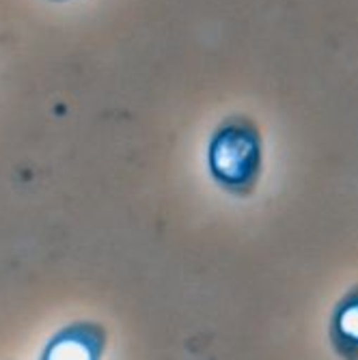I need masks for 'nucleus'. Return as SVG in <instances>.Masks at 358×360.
Segmentation results:
<instances>
[{
  "mask_svg": "<svg viewBox=\"0 0 358 360\" xmlns=\"http://www.w3.org/2000/svg\"><path fill=\"white\" fill-rule=\"evenodd\" d=\"M210 169L214 179L238 196L255 192L264 169L262 132L248 117L224 119L210 143Z\"/></svg>",
  "mask_w": 358,
  "mask_h": 360,
  "instance_id": "f257e3e1",
  "label": "nucleus"
},
{
  "mask_svg": "<svg viewBox=\"0 0 358 360\" xmlns=\"http://www.w3.org/2000/svg\"><path fill=\"white\" fill-rule=\"evenodd\" d=\"M106 347V333L100 323H72L58 330L46 345L39 360H100Z\"/></svg>",
  "mask_w": 358,
  "mask_h": 360,
  "instance_id": "f03ea898",
  "label": "nucleus"
},
{
  "mask_svg": "<svg viewBox=\"0 0 358 360\" xmlns=\"http://www.w3.org/2000/svg\"><path fill=\"white\" fill-rule=\"evenodd\" d=\"M328 341L341 360H358V283L335 304L328 321Z\"/></svg>",
  "mask_w": 358,
  "mask_h": 360,
  "instance_id": "7ed1b4c3",
  "label": "nucleus"
},
{
  "mask_svg": "<svg viewBox=\"0 0 358 360\" xmlns=\"http://www.w3.org/2000/svg\"><path fill=\"white\" fill-rule=\"evenodd\" d=\"M54 3H60V0H54Z\"/></svg>",
  "mask_w": 358,
  "mask_h": 360,
  "instance_id": "20e7f679",
  "label": "nucleus"
}]
</instances>
